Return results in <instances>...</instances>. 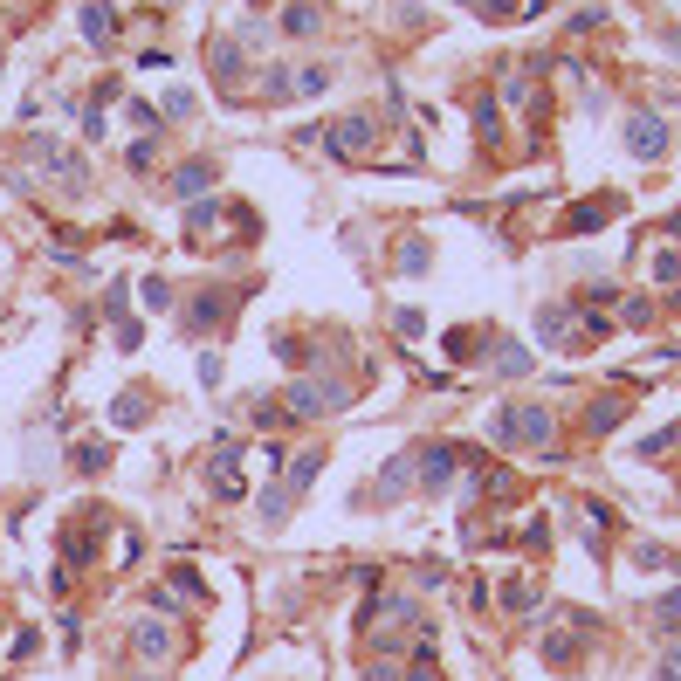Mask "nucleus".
<instances>
[{"label":"nucleus","mask_w":681,"mask_h":681,"mask_svg":"<svg viewBox=\"0 0 681 681\" xmlns=\"http://www.w3.org/2000/svg\"><path fill=\"white\" fill-rule=\"evenodd\" d=\"M488 434H496L503 448H551L558 420H551V407H503L488 420Z\"/></svg>","instance_id":"nucleus-1"},{"label":"nucleus","mask_w":681,"mask_h":681,"mask_svg":"<svg viewBox=\"0 0 681 681\" xmlns=\"http://www.w3.org/2000/svg\"><path fill=\"white\" fill-rule=\"evenodd\" d=\"M317 468H324V454H317V448H303L296 461H282V482H269V496H262V509H269L275 524H282V516H290V503L317 482Z\"/></svg>","instance_id":"nucleus-2"},{"label":"nucleus","mask_w":681,"mask_h":681,"mask_svg":"<svg viewBox=\"0 0 681 681\" xmlns=\"http://www.w3.org/2000/svg\"><path fill=\"white\" fill-rule=\"evenodd\" d=\"M337 407H345V386H337V379H296L290 386V413H303V420L337 413Z\"/></svg>","instance_id":"nucleus-3"},{"label":"nucleus","mask_w":681,"mask_h":681,"mask_svg":"<svg viewBox=\"0 0 681 681\" xmlns=\"http://www.w3.org/2000/svg\"><path fill=\"white\" fill-rule=\"evenodd\" d=\"M372 138H379V124H372V117H337L331 131H324V145H331L337 158H358Z\"/></svg>","instance_id":"nucleus-4"},{"label":"nucleus","mask_w":681,"mask_h":681,"mask_svg":"<svg viewBox=\"0 0 681 681\" xmlns=\"http://www.w3.org/2000/svg\"><path fill=\"white\" fill-rule=\"evenodd\" d=\"M626 152H633V158H661L668 152V124H661V117H626Z\"/></svg>","instance_id":"nucleus-5"},{"label":"nucleus","mask_w":681,"mask_h":681,"mask_svg":"<svg viewBox=\"0 0 681 681\" xmlns=\"http://www.w3.org/2000/svg\"><path fill=\"white\" fill-rule=\"evenodd\" d=\"M537 337H544V345L578 351V331H571V310H565V303H544V310H537Z\"/></svg>","instance_id":"nucleus-6"},{"label":"nucleus","mask_w":681,"mask_h":681,"mask_svg":"<svg viewBox=\"0 0 681 681\" xmlns=\"http://www.w3.org/2000/svg\"><path fill=\"white\" fill-rule=\"evenodd\" d=\"M324 90H331V69H324V62H296L290 97H324Z\"/></svg>","instance_id":"nucleus-7"},{"label":"nucleus","mask_w":681,"mask_h":681,"mask_svg":"<svg viewBox=\"0 0 681 681\" xmlns=\"http://www.w3.org/2000/svg\"><path fill=\"white\" fill-rule=\"evenodd\" d=\"M454 454H461V448H420V482L441 488V482L454 475Z\"/></svg>","instance_id":"nucleus-8"},{"label":"nucleus","mask_w":681,"mask_h":681,"mask_svg":"<svg viewBox=\"0 0 681 681\" xmlns=\"http://www.w3.org/2000/svg\"><path fill=\"white\" fill-rule=\"evenodd\" d=\"M207 179H214V166H200V158H193V166H179V173H173V193L179 200H200V193H207Z\"/></svg>","instance_id":"nucleus-9"},{"label":"nucleus","mask_w":681,"mask_h":681,"mask_svg":"<svg viewBox=\"0 0 681 681\" xmlns=\"http://www.w3.org/2000/svg\"><path fill=\"white\" fill-rule=\"evenodd\" d=\"M282 28H290V35H317V28H324V14H317L310 0H290V7H282Z\"/></svg>","instance_id":"nucleus-10"},{"label":"nucleus","mask_w":681,"mask_h":681,"mask_svg":"<svg viewBox=\"0 0 681 681\" xmlns=\"http://www.w3.org/2000/svg\"><path fill=\"white\" fill-rule=\"evenodd\" d=\"M83 35H90V41L103 49V41L117 35V14H111V7H83Z\"/></svg>","instance_id":"nucleus-11"},{"label":"nucleus","mask_w":681,"mask_h":681,"mask_svg":"<svg viewBox=\"0 0 681 681\" xmlns=\"http://www.w3.org/2000/svg\"><path fill=\"white\" fill-rule=\"evenodd\" d=\"M166 647H173V641H166V626H158V620H145V626H138V654H145V661H158Z\"/></svg>","instance_id":"nucleus-12"},{"label":"nucleus","mask_w":681,"mask_h":681,"mask_svg":"<svg viewBox=\"0 0 681 681\" xmlns=\"http://www.w3.org/2000/svg\"><path fill=\"white\" fill-rule=\"evenodd\" d=\"M605 214H613V200H585L578 214H571V234H578V228H599Z\"/></svg>","instance_id":"nucleus-13"},{"label":"nucleus","mask_w":681,"mask_h":681,"mask_svg":"<svg viewBox=\"0 0 681 681\" xmlns=\"http://www.w3.org/2000/svg\"><path fill=\"white\" fill-rule=\"evenodd\" d=\"M496 372H503V379H524V372H530V351H516V345L496 351Z\"/></svg>","instance_id":"nucleus-14"},{"label":"nucleus","mask_w":681,"mask_h":681,"mask_svg":"<svg viewBox=\"0 0 681 681\" xmlns=\"http://www.w3.org/2000/svg\"><path fill=\"white\" fill-rule=\"evenodd\" d=\"M620 420H626V399H599V407H592V427H620Z\"/></svg>","instance_id":"nucleus-15"},{"label":"nucleus","mask_w":681,"mask_h":681,"mask_svg":"<svg viewBox=\"0 0 681 681\" xmlns=\"http://www.w3.org/2000/svg\"><path fill=\"white\" fill-rule=\"evenodd\" d=\"M103 461H111V448H103V441H83V448H76V468H90V475H97Z\"/></svg>","instance_id":"nucleus-16"},{"label":"nucleus","mask_w":681,"mask_h":681,"mask_svg":"<svg viewBox=\"0 0 681 681\" xmlns=\"http://www.w3.org/2000/svg\"><path fill=\"white\" fill-rule=\"evenodd\" d=\"M145 310H173V290H166V275H152V282H145Z\"/></svg>","instance_id":"nucleus-17"},{"label":"nucleus","mask_w":681,"mask_h":681,"mask_svg":"<svg viewBox=\"0 0 681 681\" xmlns=\"http://www.w3.org/2000/svg\"><path fill=\"white\" fill-rule=\"evenodd\" d=\"M427 255H434L427 241H407V248H399V269H427Z\"/></svg>","instance_id":"nucleus-18"},{"label":"nucleus","mask_w":681,"mask_h":681,"mask_svg":"<svg viewBox=\"0 0 681 681\" xmlns=\"http://www.w3.org/2000/svg\"><path fill=\"white\" fill-rule=\"evenodd\" d=\"M399 488H407V461H392L386 475H379V496H399Z\"/></svg>","instance_id":"nucleus-19"},{"label":"nucleus","mask_w":681,"mask_h":681,"mask_svg":"<svg viewBox=\"0 0 681 681\" xmlns=\"http://www.w3.org/2000/svg\"><path fill=\"white\" fill-rule=\"evenodd\" d=\"M166 117H193V90H166Z\"/></svg>","instance_id":"nucleus-20"},{"label":"nucleus","mask_w":681,"mask_h":681,"mask_svg":"<svg viewBox=\"0 0 681 681\" xmlns=\"http://www.w3.org/2000/svg\"><path fill=\"white\" fill-rule=\"evenodd\" d=\"M654 282H681V255H654Z\"/></svg>","instance_id":"nucleus-21"},{"label":"nucleus","mask_w":681,"mask_h":681,"mask_svg":"<svg viewBox=\"0 0 681 681\" xmlns=\"http://www.w3.org/2000/svg\"><path fill=\"white\" fill-rule=\"evenodd\" d=\"M654 620H661V626H681V592H668V599L654 605Z\"/></svg>","instance_id":"nucleus-22"},{"label":"nucleus","mask_w":681,"mask_h":681,"mask_svg":"<svg viewBox=\"0 0 681 681\" xmlns=\"http://www.w3.org/2000/svg\"><path fill=\"white\" fill-rule=\"evenodd\" d=\"M365 681H407V668H392V661H372Z\"/></svg>","instance_id":"nucleus-23"},{"label":"nucleus","mask_w":681,"mask_h":681,"mask_svg":"<svg viewBox=\"0 0 681 681\" xmlns=\"http://www.w3.org/2000/svg\"><path fill=\"white\" fill-rule=\"evenodd\" d=\"M407 681H434V661H413V668H407Z\"/></svg>","instance_id":"nucleus-24"},{"label":"nucleus","mask_w":681,"mask_h":681,"mask_svg":"<svg viewBox=\"0 0 681 681\" xmlns=\"http://www.w3.org/2000/svg\"><path fill=\"white\" fill-rule=\"evenodd\" d=\"M661 681H681V661H675V668H668V675H661Z\"/></svg>","instance_id":"nucleus-25"}]
</instances>
